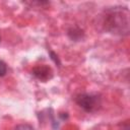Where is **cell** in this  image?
I'll return each mask as SVG.
<instances>
[{
    "label": "cell",
    "mask_w": 130,
    "mask_h": 130,
    "mask_svg": "<svg viewBox=\"0 0 130 130\" xmlns=\"http://www.w3.org/2000/svg\"><path fill=\"white\" fill-rule=\"evenodd\" d=\"M0 41H1V37H0Z\"/></svg>",
    "instance_id": "cell-8"
},
{
    "label": "cell",
    "mask_w": 130,
    "mask_h": 130,
    "mask_svg": "<svg viewBox=\"0 0 130 130\" xmlns=\"http://www.w3.org/2000/svg\"><path fill=\"white\" fill-rule=\"evenodd\" d=\"M68 36L73 41H79L83 37V31L79 27H71L68 30Z\"/></svg>",
    "instance_id": "cell-4"
},
{
    "label": "cell",
    "mask_w": 130,
    "mask_h": 130,
    "mask_svg": "<svg viewBox=\"0 0 130 130\" xmlns=\"http://www.w3.org/2000/svg\"><path fill=\"white\" fill-rule=\"evenodd\" d=\"M50 56H51V59H52L58 66H60V60H59L58 56L56 55V53H54L53 51H50Z\"/></svg>",
    "instance_id": "cell-7"
},
{
    "label": "cell",
    "mask_w": 130,
    "mask_h": 130,
    "mask_svg": "<svg viewBox=\"0 0 130 130\" xmlns=\"http://www.w3.org/2000/svg\"><path fill=\"white\" fill-rule=\"evenodd\" d=\"M7 72V65L5 62H3L2 60H0V77L4 76Z\"/></svg>",
    "instance_id": "cell-6"
},
{
    "label": "cell",
    "mask_w": 130,
    "mask_h": 130,
    "mask_svg": "<svg viewBox=\"0 0 130 130\" xmlns=\"http://www.w3.org/2000/svg\"><path fill=\"white\" fill-rule=\"evenodd\" d=\"M31 74L40 81L47 82L53 77V70L48 65H39L32 68Z\"/></svg>",
    "instance_id": "cell-3"
},
{
    "label": "cell",
    "mask_w": 130,
    "mask_h": 130,
    "mask_svg": "<svg viewBox=\"0 0 130 130\" xmlns=\"http://www.w3.org/2000/svg\"><path fill=\"white\" fill-rule=\"evenodd\" d=\"M14 130H35V129L29 124H19L14 128Z\"/></svg>",
    "instance_id": "cell-5"
},
{
    "label": "cell",
    "mask_w": 130,
    "mask_h": 130,
    "mask_svg": "<svg viewBox=\"0 0 130 130\" xmlns=\"http://www.w3.org/2000/svg\"><path fill=\"white\" fill-rule=\"evenodd\" d=\"M76 104L85 112L93 113L101 108L102 100L95 93H80L75 98Z\"/></svg>",
    "instance_id": "cell-2"
},
{
    "label": "cell",
    "mask_w": 130,
    "mask_h": 130,
    "mask_svg": "<svg viewBox=\"0 0 130 130\" xmlns=\"http://www.w3.org/2000/svg\"><path fill=\"white\" fill-rule=\"evenodd\" d=\"M105 27L112 34L127 35L129 31V10L126 7H113L107 10Z\"/></svg>",
    "instance_id": "cell-1"
}]
</instances>
